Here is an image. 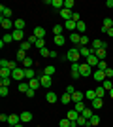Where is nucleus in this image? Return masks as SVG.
<instances>
[{
  "label": "nucleus",
  "mask_w": 113,
  "mask_h": 127,
  "mask_svg": "<svg viewBox=\"0 0 113 127\" xmlns=\"http://www.w3.org/2000/svg\"><path fill=\"white\" fill-rule=\"evenodd\" d=\"M79 57H81L79 48H72L70 51H68V55H66V59H68L70 63H79Z\"/></svg>",
  "instance_id": "1"
},
{
  "label": "nucleus",
  "mask_w": 113,
  "mask_h": 127,
  "mask_svg": "<svg viewBox=\"0 0 113 127\" xmlns=\"http://www.w3.org/2000/svg\"><path fill=\"white\" fill-rule=\"evenodd\" d=\"M11 80H15V82H23V80H27V78H25V68L19 66V68L11 70Z\"/></svg>",
  "instance_id": "2"
},
{
  "label": "nucleus",
  "mask_w": 113,
  "mask_h": 127,
  "mask_svg": "<svg viewBox=\"0 0 113 127\" xmlns=\"http://www.w3.org/2000/svg\"><path fill=\"white\" fill-rule=\"evenodd\" d=\"M79 74L83 76V78L91 76V74H92V66H89L87 63H81V64H79Z\"/></svg>",
  "instance_id": "3"
},
{
  "label": "nucleus",
  "mask_w": 113,
  "mask_h": 127,
  "mask_svg": "<svg viewBox=\"0 0 113 127\" xmlns=\"http://www.w3.org/2000/svg\"><path fill=\"white\" fill-rule=\"evenodd\" d=\"M45 101H47L49 104H53V102L60 101V97L57 95V93H53V91H47V95H45Z\"/></svg>",
  "instance_id": "4"
},
{
  "label": "nucleus",
  "mask_w": 113,
  "mask_h": 127,
  "mask_svg": "<svg viewBox=\"0 0 113 127\" xmlns=\"http://www.w3.org/2000/svg\"><path fill=\"white\" fill-rule=\"evenodd\" d=\"M79 53H81V57H91L94 51L91 49V46H79Z\"/></svg>",
  "instance_id": "5"
},
{
  "label": "nucleus",
  "mask_w": 113,
  "mask_h": 127,
  "mask_svg": "<svg viewBox=\"0 0 113 127\" xmlns=\"http://www.w3.org/2000/svg\"><path fill=\"white\" fill-rule=\"evenodd\" d=\"M11 36H13L15 42H25V32H23V31H13V32H11Z\"/></svg>",
  "instance_id": "6"
},
{
  "label": "nucleus",
  "mask_w": 113,
  "mask_h": 127,
  "mask_svg": "<svg viewBox=\"0 0 113 127\" xmlns=\"http://www.w3.org/2000/svg\"><path fill=\"white\" fill-rule=\"evenodd\" d=\"M0 25H2V29H4V31H10L11 27H13V21L6 19V17H0Z\"/></svg>",
  "instance_id": "7"
},
{
  "label": "nucleus",
  "mask_w": 113,
  "mask_h": 127,
  "mask_svg": "<svg viewBox=\"0 0 113 127\" xmlns=\"http://www.w3.org/2000/svg\"><path fill=\"white\" fill-rule=\"evenodd\" d=\"M98 63H100V59H98L94 53H92L91 57H87V64H89V66H96L98 68Z\"/></svg>",
  "instance_id": "8"
},
{
  "label": "nucleus",
  "mask_w": 113,
  "mask_h": 127,
  "mask_svg": "<svg viewBox=\"0 0 113 127\" xmlns=\"http://www.w3.org/2000/svg\"><path fill=\"white\" fill-rule=\"evenodd\" d=\"M100 48H106V42H102V40H92L91 42V49L92 51H96V49H100Z\"/></svg>",
  "instance_id": "9"
},
{
  "label": "nucleus",
  "mask_w": 113,
  "mask_h": 127,
  "mask_svg": "<svg viewBox=\"0 0 113 127\" xmlns=\"http://www.w3.org/2000/svg\"><path fill=\"white\" fill-rule=\"evenodd\" d=\"M94 55H96L100 61H106V57H108V49H106V48H100V49L94 51Z\"/></svg>",
  "instance_id": "10"
},
{
  "label": "nucleus",
  "mask_w": 113,
  "mask_h": 127,
  "mask_svg": "<svg viewBox=\"0 0 113 127\" xmlns=\"http://www.w3.org/2000/svg\"><path fill=\"white\" fill-rule=\"evenodd\" d=\"M8 123H10V127L17 125V123H21V116H17V114H11V116L8 118Z\"/></svg>",
  "instance_id": "11"
},
{
  "label": "nucleus",
  "mask_w": 113,
  "mask_h": 127,
  "mask_svg": "<svg viewBox=\"0 0 113 127\" xmlns=\"http://www.w3.org/2000/svg\"><path fill=\"white\" fill-rule=\"evenodd\" d=\"M72 15H74V11L66 10V8H62V10H60V17H62L64 21H70V19H72Z\"/></svg>",
  "instance_id": "12"
},
{
  "label": "nucleus",
  "mask_w": 113,
  "mask_h": 127,
  "mask_svg": "<svg viewBox=\"0 0 113 127\" xmlns=\"http://www.w3.org/2000/svg\"><path fill=\"white\" fill-rule=\"evenodd\" d=\"M28 85H30V89L36 91L38 87H42V82H40V78H32V80H28Z\"/></svg>",
  "instance_id": "13"
},
{
  "label": "nucleus",
  "mask_w": 113,
  "mask_h": 127,
  "mask_svg": "<svg viewBox=\"0 0 113 127\" xmlns=\"http://www.w3.org/2000/svg\"><path fill=\"white\" fill-rule=\"evenodd\" d=\"M81 114L79 112H75L74 108H72V110H68V114H66V118H68V120H70V122H77V118H79Z\"/></svg>",
  "instance_id": "14"
},
{
  "label": "nucleus",
  "mask_w": 113,
  "mask_h": 127,
  "mask_svg": "<svg viewBox=\"0 0 113 127\" xmlns=\"http://www.w3.org/2000/svg\"><path fill=\"white\" fill-rule=\"evenodd\" d=\"M75 27H77V23L72 21V19H70V21H64V29H66V31H70V34L75 32Z\"/></svg>",
  "instance_id": "15"
},
{
  "label": "nucleus",
  "mask_w": 113,
  "mask_h": 127,
  "mask_svg": "<svg viewBox=\"0 0 113 127\" xmlns=\"http://www.w3.org/2000/svg\"><path fill=\"white\" fill-rule=\"evenodd\" d=\"M19 116H21V122H23V123H28V122H32V112H21Z\"/></svg>",
  "instance_id": "16"
},
{
  "label": "nucleus",
  "mask_w": 113,
  "mask_h": 127,
  "mask_svg": "<svg viewBox=\"0 0 113 127\" xmlns=\"http://www.w3.org/2000/svg\"><path fill=\"white\" fill-rule=\"evenodd\" d=\"M34 36H36L38 40H40V38H45V29H43V27H36V29H34Z\"/></svg>",
  "instance_id": "17"
},
{
  "label": "nucleus",
  "mask_w": 113,
  "mask_h": 127,
  "mask_svg": "<svg viewBox=\"0 0 113 127\" xmlns=\"http://www.w3.org/2000/svg\"><path fill=\"white\" fill-rule=\"evenodd\" d=\"M40 82H42V87H49V85L53 84V82H51V76H40Z\"/></svg>",
  "instance_id": "18"
},
{
  "label": "nucleus",
  "mask_w": 113,
  "mask_h": 127,
  "mask_svg": "<svg viewBox=\"0 0 113 127\" xmlns=\"http://www.w3.org/2000/svg\"><path fill=\"white\" fill-rule=\"evenodd\" d=\"M83 99H85V95H83L81 91H75L74 95H72V102H81Z\"/></svg>",
  "instance_id": "19"
},
{
  "label": "nucleus",
  "mask_w": 113,
  "mask_h": 127,
  "mask_svg": "<svg viewBox=\"0 0 113 127\" xmlns=\"http://www.w3.org/2000/svg\"><path fill=\"white\" fill-rule=\"evenodd\" d=\"M102 104H104L102 99H94V101L91 102V108H92V110H100V108H102Z\"/></svg>",
  "instance_id": "20"
},
{
  "label": "nucleus",
  "mask_w": 113,
  "mask_h": 127,
  "mask_svg": "<svg viewBox=\"0 0 113 127\" xmlns=\"http://www.w3.org/2000/svg\"><path fill=\"white\" fill-rule=\"evenodd\" d=\"M81 36H83V34H79V32H72V34H70V40L77 46V44H81Z\"/></svg>",
  "instance_id": "21"
},
{
  "label": "nucleus",
  "mask_w": 113,
  "mask_h": 127,
  "mask_svg": "<svg viewBox=\"0 0 113 127\" xmlns=\"http://www.w3.org/2000/svg\"><path fill=\"white\" fill-rule=\"evenodd\" d=\"M13 29H15V31H25V21H23V19L13 21Z\"/></svg>",
  "instance_id": "22"
},
{
  "label": "nucleus",
  "mask_w": 113,
  "mask_h": 127,
  "mask_svg": "<svg viewBox=\"0 0 113 127\" xmlns=\"http://www.w3.org/2000/svg\"><path fill=\"white\" fill-rule=\"evenodd\" d=\"M102 87H104V89H106V91L109 93V91L113 89V82H111V80H108V78H106V80L102 82Z\"/></svg>",
  "instance_id": "23"
},
{
  "label": "nucleus",
  "mask_w": 113,
  "mask_h": 127,
  "mask_svg": "<svg viewBox=\"0 0 113 127\" xmlns=\"http://www.w3.org/2000/svg\"><path fill=\"white\" fill-rule=\"evenodd\" d=\"M25 78H27V80L36 78V70H34V68H25Z\"/></svg>",
  "instance_id": "24"
},
{
  "label": "nucleus",
  "mask_w": 113,
  "mask_h": 127,
  "mask_svg": "<svg viewBox=\"0 0 113 127\" xmlns=\"http://www.w3.org/2000/svg\"><path fill=\"white\" fill-rule=\"evenodd\" d=\"M51 6H53L55 10H62V8H64V2H62V0H51Z\"/></svg>",
  "instance_id": "25"
},
{
  "label": "nucleus",
  "mask_w": 113,
  "mask_h": 127,
  "mask_svg": "<svg viewBox=\"0 0 113 127\" xmlns=\"http://www.w3.org/2000/svg\"><path fill=\"white\" fill-rule=\"evenodd\" d=\"M85 99H89V101H94V99H98V97H96V91H94V89H89V91H87V93H85Z\"/></svg>",
  "instance_id": "26"
},
{
  "label": "nucleus",
  "mask_w": 113,
  "mask_h": 127,
  "mask_svg": "<svg viewBox=\"0 0 113 127\" xmlns=\"http://www.w3.org/2000/svg\"><path fill=\"white\" fill-rule=\"evenodd\" d=\"M94 80H96V82H104V80H106V74H104L102 70H94Z\"/></svg>",
  "instance_id": "27"
},
{
  "label": "nucleus",
  "mask_w": 113,
  "mask_h": 127,
  "mask_svg": "<svg viewBox=\"0 0 113 127\" xmlns=\"http://www.w3.org/2000/svg\"><path fill=\"white\" fill-rule=\"evenodd\" d=\"M96 125H100V118H98L96 114H94V116H92L91 120H89V127H96Z\"/></svg>",
  "instance_id": "28"
},
{
  "label": "nucleus",
  "mask_w": 113,
  "mask_h": 127,
  "mask_svg": "<svg viewBox=\"0 0 113 127\" xmlns=\"http://www.w3.org/2000/svg\"><path fill=\"white\" fill-rule=\"evenodd\" d=\"M89 125V120H87L85 116H79L77 118V127H87Z\"/></svg>",
  "instance_id": "29"
},
{
  "label": "nucleus",
  "mask_w": 113,
  "mask_h": 127,
  "mask_svg": "<svg viewBox=\"0 0 113 127\" xmlns=\"http://www.w3.org/2000/svg\"><path fill=\"white\" fill-rule=\"evenodd\" d=\"M15 57H17V63H21V64H23V61L27 59V53L23 51V49H19V51H17V55H15Z\"/></svg>",
  "instance_id": "30"
},
{
  "label": "nucleus",
  "mask_w": 113,
  "mask_h": 127,
  "mask_svg": "<svg viewBox=\"0 0 113 127\" xmlns=\"http://www.w3.org/2000/svg\"><path fill=\"white\" fill-rule=\"evenodd\" d=\"M87 106H85V102L81 101V102H75V106H74V110L75 112H79V114H83V110H85Z\"/></svg>",
  "instance_id": "31"
},
{
  "label": "nucleus",
  "mask_w": 113,
  "mask_h": 127,
  "mask_svg": "<svg viewBox=\"0 0 113 127\" xmlns=\"http://www.w3.org/2000/svg\"><path fill=\"white\" fill-rule=\"evenodd\" d=\"M30 89V85H28V82H21V84H19V91H21V93H25V95H27V91Z\"/></svg>",
  "instance_id": "32"
},
{
  "label": "nucleus",
  "mask_w": 113,
  "mask_h": 127,
  "mask_svg": "<svg viewBox=\"0 0 113 127\" xmlns=\"http://www.w3.org/2000/svg\"><path fill=\"white\" fill-rule=\"evenodd\" d=\"M60 102H62V104H70L72 102V95L70 93H64V95L60 97Z\"/></svg>",
  "instance_id": "33"
},
{
  "label": "nucleus",
  "mask_w": 113,
  "mask_h": 127,
  "mask_svg": "<svg viewBox=\"0 0 113 127\" xmlns=\"http://www.w3.org/2000/svg\"><path fill=\"white\" fill-rule=\"evenodd\" d=\"M85 31H87V25H85L83 21H79V23H77V27H75V32H79V34H83Z\"/></svg>",
  "instance_id": "34"
},
{
  "label": "nucleus",
  "mask_w": 113,
  "mask_h": 127,
  "mask_svg": "<svg viewBox=\"0 0 113 127\" xmlns=\"http://www.w3.org/2000/svg\"><path fill=\"white\" fill-rule=\"evenodd\" d=\"M62 31H64V27H62V25H55L53 27V34H55V36H60Z\"/></svg>",
  "instance_id": "35"
},
{
  "label": "nucleus",
  "mask_w": 113,
  "mask_h": 127,
  "mask_svg": "<svg viewBox=\"0 0 113 127\" xmlns=\"http://www.w3.org/2000/svg\"><path fill=\"white\" fill-rule=\"evenodd\" d=\"M34 48L42 51V49L45 48V40H43V38H40V40H36V44H34Z\"/></svg>",
  "instance_id": "36"
},
{
  "label": "nucleus",
  "mask_w": 113,
  "mask_h": 127,
  "mask_svg": "<svg viewBox=\"0 0 113 127\" xmlns=\"http://www.w3.org/2000/svg\"><path fill=\"white\" fill-rule=\"evenodd\" d=\"M81 116H85L87 120H91V118L94 116V110H92V108H85V110H83V114H81Z\"/></svg>",
  "instance_id": "37"
},
{
  "label": "nucleus",
  "mask_w": 113,
  "mask_h": 127,
  "mask_svg": "<svg viewBox=\"0 0 113 127\" xmlns=\"http://www.w3.org/2000/svg\"><path fill=\"white\" fill-rule=\"evenodd\" d=\"M0 78H11V70L10 68H0Z\"/></svg>",
  "instance_id": "38"
},
{
  "label": "nucleus",
  "mask_w": 113,
  "mask_h": 127,
  "mask_svg": "<svg viewBox=\"0 0 113 127\" xmlns=\"http://www.w3.org/2000/svg\"><path fill=\"white\" fill-rule=\"evenodd\" d=\"M32 48V44L28 42V40H25V42H21V46H19V49H23V51H28V49Z\"/></svg>",
  "instance_id": "39"
},
{
  "label": "nucleus",
  "mask_w": 113,
  "mask_h": 127,
  "mask_svg": "<svg viewBox=\"0 0 113 127\" xmlns=\"http://www.w3.org/2000/svg\"><path fill=\"white\" fill-rule=\"evenodd\" d=\"M32 64H34V61L30 57H27L25 61H23V68H32Z\"/></svg>",
  "instance_id": "40"
},
{
  "label": "nucleus",
  "mask_w": 113,
  "mask_h": 127,
  "mask_svg": "<svg viewBox=\"0 0 113 127\" xmlns=\"http://www.w3.org/2000/svg\"><path fill=\"white\" fill-rule=\"evenodd\" d=\"M59 127H72V122L68 120V118H62L59 122Z\"/></svg>",
  "instance_id": "41"
},
{
  "label": "nucleus",
  "mask_w": 113,
  "mask_h": 127,
  "mask_svg": "<svg viewBox=\"0 0 113 127\" xmlns=\"http://www.w3.org/2000/svg\"><path fill=\"white\" fill-rule=\"evenodd\" d=\"M64 42H66L64 34H60V36H55V44H57V46H64Z\"/></svg>",
  "instance_id": "42"
},
{
  "label": "nucleus",
  "mask_w": 113,
  "mask_h": 127,
  "mask_svg": "<svg viewBox=\"0 0 113 127\" xmlns=\"http://www.w3.org/2000/svg\"><path fill=\"white\" fill-rule=\"evenodd\" d=\"M2 42H4L6 46H8L10 42H13V36H11V32H6V34H4V38H2Z\"/></svg>",
  "instance_id": "43"
},
{
  "label": "nucleus",
  "mask_w": 113,
  "mask_h": 127,
  "mask_svg": "<svg viewBox=\"0 0 113 127\" xmlns=\"http://www.w3.org/2000/svg\"><path fill=\"white\" fill-rule=\"evenodd\" d=\"M94 91H96V97H98V99H102V97L106 95V93H108V91L104 89L102 85H100V87H96V89H94Z\"/></svg>",
  "instance_id": "44"
},
{
  "label": "nucleus",
  "mask_w": 113,
  "mask_h": 127,
  "mask_svg": "<svg viewBox=\"0 0 113 127\" xmlns=\"http://www.w3.org/2000/svg\"><path fill=\"white\" fill-rule=\"evenodd\" d=\"M43 74L45 76H53L55 74V66H45V68H43Z\"/></svg>",
  "instance_id": "45"
},
{
  "label": "nucleus",
  "mask_w": 113,
  "mask_h": 127,
  "mask_svg": "<svg viewBox=\"0 0 113 127\" xmlns=\"http://www.w3.org/2000/svg\"><path fill=\"white\" fill-rule=\"evenodd\" d=\"M11 84V78H0V87H8Z\"/></svg>",
  "instance_id": "46"
},
{
  "label": "nucleus",
  "mask_w": 113,
  "mask_h": 127,
  "mask_svg": "<svg viewBox=\"0 0 113 127\" xmlns=\"http://www.w3.org/2000/svg\"><path fill=\"white\" fill-rule=\"evenodd\" d=\"M108 68H109V66H108V63H106V61H100V63H98V70H102V72H106Z\"/></svg>",
  "instance_id": "47"
},
{
  "label": "nucleus",
  "mask_w": 113,
  "mask_h": 127,
  "mask_svg": "<svg viewBox=\"0 0 113 127\" xmlns=\"http://www.w3.org/2000/svg\"><path fill=\"white\" fill-rule=\"evenodd\" d=\"M74 6H75L74 0H66V2H64V8H66V10H70V11L74 10Z\"/></svg>",
  "instance_id": "48"
},
{
  "label": "nucleus",
  "mask_w": 113,
  "mask_h": 127,
  "mask_svg": "<svg viewBox=\"0 0 113 127\" xmlns=\"http://www.w3.org/2000/svg\"><path fill=\"white\" fill-rule=\"evenodd\" d=\"M40 55H42V57H51V49H49V48H43L42 51H40Z\"/></svg>",
  "instance_id": "49"
},
{
  "label": "nucleus",
  "mask_w": 113,
  "mask_h": 127,
  "mask_svg": "<svg viewBox=\"0 0 113 127\" xmlns=\"http://www.w3.org/2000/svg\"><path fill=\"white\" fill-rule=\"evenodd\" d=\"M79 46H91V40H89L87 36H81V44Z\"/></svg>",
  "instance_id": "50"
},
{
  "label": "nucleus",
  "mask_w": 113,
  "mask_h": 127,
  "mask_svg": "<svg viewBox=\"0 0 113 127\" xmlns=\"http://www.w3.org/2000/svg\"><path fill=\"white\" fill-rule=\"evenodd\" d=\"M10 95V89L8 87H0V97H8Z\"/></svg>",
  "instance_id": "51"
},
{
  "label": "nucleus",
  "mask_w": 113,
  "mask_h": 127,
  "mask_svg": "<svg viewBox=\"0 0 113 127\" xmlns=\"http://www.w3.org/2000/svg\"><path fill=\"white\" fill-rule=\"evenodd\" d=\"M104 74H106V78H108V80H111V78H113V68H108Z\"/></svg>",
  "instance_id": "52"
},
{
  "label": "nucleus",
  "mask_w": 113,
  "mask_h": 127,
  "mask_svg": "<svg viewBox=\"0 0 113 127\" xmlns=\"http://www.w3.org/2000/svg\"><path fill=\"white\" fill-rule=\"evenodd\" d=\"M79 64L81 63H72V72H79Z\"/></svg>",
  "instance_id": "53"
},
{
  "label": "nucleus",
  "mask_w": 113,
  "mask_h": 127,
  "mask_svg": "<svg viewBox=\"0 0 113 127\" xmlns=\"http://www.w3.org/2000/svg\"><path fill=\"white\" fill-rule=\"evenodd\" d=\"M66 93L74 95V93H75V87H74V85H68V87H66Z\"/></svg>",
  "instance_id": "54"
},
{
  "label": "nucleus",
  "mask_w": 113,
  "mask_h": 127,
  "mask_svg": "<svg viewBox=\"0 0 113 127\" xmlns=\"http://www.w3.org/2000/svg\"><path fill=\"white\" fill-rule=\"evenodd\" d=\"M8 118H10V116H6V114H0V122L8 123Z\"/></svg>",
  "instance_id": "55"
},
{
  "label": "nucleus",
  "mask_w": 113,
  "mask_h": 127,
  "mask_svg": "<svg viewBox=\"0 0 113 127\" xmlns=\"http://www.w3.org/2000/svg\"><path fill=\"white\" fill-rule=\"evenodd\" d=\"M36 40H38V38H36V36H34V34H32V36H30V38H28V42L32 44V46H34V44H36Z\"/></svg>",
  "instance_id": "56"
},
{
  "label": "nucleus",
  "mask_w": 113,
  "mask_h": 127,
  "mask_svg": "<svg viewBox=\"0 0 113 127\" xmlns=\"http://www.w3.org/2000/svg\"><path fill=\"white\" fill-rule=\"evenodd\" d=\"M34 93H36L34 89H28V91H27V97H34Z\"/></svg>",
  "instance_id": "57"
},
{
  "label": "nucleus",
  "mask_w": 113,
  "mask_h": 127,
  "mask_svg": "<svg viewBox=\"0 0 113 127\" xmlns=\"http://www.w3.org/2000/svg\"><path fill=\"white\" fill-rule=\"evenodd\" d=\"M79 76H81L79 72H72V78H74V80H77V78H79Z\"/></svg>",
  "instance_id": "58"
},
{
  "label": "nucleus",
  "mask_w": 113,
  "mask_h": 127,
  "mask_svg": "<svg viewBox=\"0 0 113 127\" xmlns=\"http://www.w3.org/2000/svg\"><path fill=\"white\" fill-rule=\"evenodd\" d=\"M106 6H108V8H113V0H108V2H106Z\"/></svg>",
  "instance_id": "59"
},
{
  "label": "nucleus",
  "mask_w": 113,
  "mask_h": 127,
  "mask_svg": "<svg viewBox=\"0 0 113 127\" xmlns=\"http://www.w3.org/2000/svg\"><path fill=\"white\" fill-rule=\"evenodd\" d=\"M108 36H109V38H113V29H109V31H108Z\"/></svg>",
  "instance_id": "60"
},
{
  "label": "nucleus",
  "mask_w": 113,
  "mask_h": 127,
  "mask_svg": "<svg viewBox=\"0 0 113 127\" xmlns=\"http://www.w3.org/2000/svg\"><path fill=\"white\" fill-rule=\"evenodd\" d=\"M109 99H113V89H111V91H109Z\"/></svg>",
  "instance_id": "61"
},
{
  "label": "nucleus",
  "mask_w": 113,
  "mask_h": 127,
  "mask_svg": "<svg viewBox=\"0 0 113 127\" xmlns=\"http://www.w3.org/2000/svg\"><path fill=\"white\" fill-rule=\"evenodd\" d=\"M13 127H23V122H21V123H17V125H13Z\"/></svg>",
  "instance_id": "62"
},
{
  "label": "nucleus",
  "mask_w": 113,
  "mask_h": 127,
  "mask_svg": "<svg viewBox=\"0 0 113 127\" xmlns=\"http://www.w3.org/2000/svg\"><path fill=\"white\" fill-rule=\"evenodd\" d=\"M87 127H89V125H87Z\"/></svg>",
  "instance_id": "63"
}]
</instances>
